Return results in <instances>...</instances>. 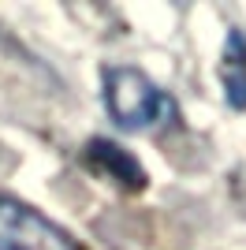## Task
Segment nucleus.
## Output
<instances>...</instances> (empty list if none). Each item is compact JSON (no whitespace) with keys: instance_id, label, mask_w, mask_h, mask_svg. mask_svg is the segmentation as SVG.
Masks as SVG:
<instances>
[{"instance_id":"obj_1","label":"nucleus","mask_w":246,"mask_h":250,"mask_svg":"<svg viewBox=\"0 0 246 250\" xmlns=\"http://www.w3.org/2000/svg\"><path fill=\"white\" fill-rule=\"evenodd\" d=\"M101 94H104L108 116H112L123 131H153V127L168 124L175 116V104L168 101V94H164L145 71H138L131 63L104 67Z\"/></svg>"},{"instance_id":"obj_2","label":"nucleus","mask_w":246,"mask_h":250,"mask_svg":"<svg viewBox=\"0 0 246 250\" xmlns=\"http://www.w3.org/2000/svg\"><path fill=\"white\" fill-rule=\"evenodd\" d=\"M0 250H79V243L34 206L0 190Z\"/></svg>"},{"instance_id":"obj_3","label":"nucleus","mask_w":246,"mask_h":250,"mask_svg":"<svg viewBox=\"0 0 246 250\" xmlns=\"http://www.w3.org/2000/svg\"><path fill=\"white\" fill-rule=\"evenodd\" d=\"M86 157H90V165L97 168L104 179H112V183H120V187H127V190L145 187L142 165H138L127 149L112 146V142H104V138H93L90 146H86Z\"/></svg>"},{"instance_id":"obj_4","label":"nucleus","mask_w":246,"mask_h":250,"mask_svg":"<svg viewBox=\"0 0 246 250\" xmlns=\"http://www.w3.org/2000/svg\"><path fill=\"white\" fill-rule=\"evenodd\" d=\"M224 90H227V101H231V104L246 108V42H243V38H231V45H227Z\"/></svg>"}]
</instances>
